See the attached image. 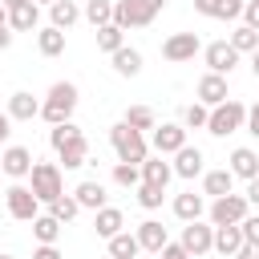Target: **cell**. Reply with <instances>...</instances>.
Wrapping results in <instances>:
<instances>
[{
	"instance_id": "50",
	"label": "cell",
	"mask_w": 259,
	"mask_h": 259,
	"mask_svg": "<svg viewBox=\"0 0 259 259\" xmlns=\"http://www.w3.org/2000/svg\"><path fill=\"white\" fill-rule=\"evenodd\" d=\"M8 134H12V117H8V113H0V142H4Z\"/></svg>"
},
{
	"instance_id": "7",
	"label": "cell",
	"mask_w": 259,
	"mask_h": 259,
	"mask_svg": "<svg viewBox=\"0 0 259 259\" xmlns=\"http://www.w3.org/2000/svg\"><path fill=\"white\" fill-rule=\"evenodd\" d=\"M154 16H158V12L146 8L142 0H113V24L125 28V32H130V28H150Z\"/></svg>"
},
{
	"instance_id": "8",
	"label": "cell",
	"mask_w": 259,
	"mask_h": 259,
	"mask_svg": "<svg viewBox=\"0 0 259 259\" xmlns=\"http://www.w3.org/2000/svg\"><path fill=\"white\" fill-rule=\"evenodd\" d=\"M198 53H202V40H198V32H174V36H166V40H162V57H166L170 65L194 61Z\"/></svg>"
},
{
	"instance_id": "1",
	"label": "cell",
	"mask_w": 259,
	"mask_h": 259,
	"mask_svg": "<svg viewBox=\"0 0 259 259\" xmlns=\"http://www.w3.org/2000/svg\"><path fill=\"white\" fill-rule=\"evenodd\" d=\"M77 101H81V93H77V85H73V81H53V85H49V93H45V101H40V117H45L49 125L73 121Z\"/></svg>"
},
{
	"instance_id": "47",
	"label": "cell",
	"mask_w": 259,
	"mask_h": 259,
	"mask_svg": "<svg viewBox=\"0 0 259 259\" xmlns=\"http://www.w3.org/2000/svg\"><path fill=\"white\" fill-rule=\"evenodd\" d=\"M235 259H259V243H247L243 239V247L235 251Z\"/></svg>"
},
{
	"instance_id": "3",
	"label": "cell",
	"mask_w": 259,
	"mask_h": 259,
	"mask_svg": "<svg viewBox=\"0 0 259 259\" xmlns=\"http://www.w3.org/2000/svg\"><path fill=\"white\" fill-rule=\"evenodd\" d=\"M243 121H247V105H243V101H235V97H227V101L210 105L206 134H214V138H231V134H239V130H243Z\"/></svg>"
},
{
	"instance_id": "22",
	"label": "cell",
	"mask_w": 259,
	"mask_h": 259,
	"mask_svg": "<svg viewBox=\"0 0 259 259\" xmlns=\"http://www.w3.org/2000/svg\"><path fill=\"white\" fill-rule=\"evenodd\" d=\"M174 214H178L182 223H194V219L206 214V198L194 194V190H182V194H174Z\"/></svg>"
},
{
	"instance_id": "49",
	"label": "cell",
	"mask_w": 259,
	"mask_h": 259,
	"mask_svg": "<svg viewBox=\"0 0 259 259\" xmlns=\"http://www.w3.org/2000/svg\"><path fill=\"white\" fill-rule=\"evenodd\" d=\"M8 45H12V28H8V24H0V53H4Z\"/></svg>"
},
{
	"instance_id": "32",
	"label": "cell",
	"mask_w": 259,
	"mask_h": 259,
	"mask_svg": "<svg viewBox=\"0 0 259 259\" xmlns=\"http://www.w3.org/2000/svg\"><path fill=\"white\" fill-rule=\"evenodd\" d=\"M81 16H85L93 28H101V24H109V20H113V0H85Z\"/></svg>"
},
{
	"instance_id": "30",
	"label": "cell",
	"mask_w": 259,
	"mask_h": 259,
	"mask_svg": "<svg viewBox=\"0 0 259 259\" xmlns=\"http://www.w3.org/2000/svg\"><path fill=\"white\" fill-rule=\"evenodd\" d=\"M227 45H231L239 57H243V53H255V49H259V32H255L251 24H239V28L227 36Z\"/></svg>"
},
{
	"instance_id": "51",
	"label": "cell",
	"mask_w": 259,
	"mask_h": 259,
	"mask_svg": "<svg viewBox=\"0 0 259 259\" xmlns=\"http://www.w3.org/2000/svg\"><path fill=\"white\" fill-rule=\"evenodd\" d=\"M142 4H146V8H154V12H162V8H166V0H142Z\"/></svg>"
},
{
	"instance_id": "17",
	"label": "cell",
	"mask_w": 259,
	"mask_h": 259,
	"mask_svg": "<svg viewBox=\"0 0 259 259\" xmlns=\"http://www.w3.org/2000/svg\"><path fill=\"white\" fill-rule=\"evenodd\" d=\"M12 121H32V117H40V101L28 93V89H16L12 97H8V109H4Z\"/></svg>"
},
{
	"instance_id": "36",
	"label": "cell",
	"mask_w": 259,
	"mask_h": 259,
	"mask_svg": "<svg viewBox=\"0 0 259 259\" xmlns=\"http://www.w3.org/2000/svg\"><path fill=\"white\" fill-rule=\"evenodd\" d=\"M113 182L125 186V190H134V186L142 182V166H134V162H113Z\"/></svg>"
},
{
	"instance_id": "5",
	"label": "cell",
	"mask_w": 259,
	"mask_h": 259,
	"mask_svg": "<svg viewBox=\"0 0 259 259\" xmlns=\"http://www.w3.org/2000/svg\"><path fill=\"white\" fill-rule=\"evenodd\" d=\"M251 210V202L243 198V194H219V198H210V206H206V219H210V227H227V223H243V214Z\"/></svg>"
},
{
	"instance_id": "21",
	"label": "cell",
	"mask_w": 259,
	"mask_h": 259,
	"mask_svg": "<svg viewBox=\"0 0 259 259\" xmlns=\"http://www.w3.org/2000/svg\"><path fill=\"white\" fill-rule=\"evenodd\" d=\"M73 198H77V206H81V210H101V206H109V202H105V186H101V182H93V178L77 182Z\"/></svg>"
},
{
	"instance_id": "44",
	"label": "cell",
	"mask_w": 259,
	"mask_h": 259,
	"mask_svg": "<svg viewBox=\"0 0 259 259\" xmlns=\"http://www.w3.org/2000/svg\"><path fill=\"white\" fill-rule=\"evenodd\" d=\"M243 24H251V28L259 32V0H247V4H243Z\"/></svg>"
},
{
	"instance_id": "27",
	"label": "cell",
	"mask_w": 259,
	"mask_h": 259,
	"mask_svg": "<svg viewBox=\"0 0 259 259\" xmlns=\"http://www.w3.org/2000/svg\"><path fill=\"white\" fill-rule=\"evenodd\" d=\"M235 190V174L223 166V170H202V194L219 198V194H231Z\"/></svg>"
},
{
	"instance_id": "23",
	"label": "cell",
	"mask_w": 259,
	"mask_h": 259,
	"mask_svg": "<svg viewBox=\"0 0 259 259\" xmlns=\"http://www.w3.org/2000/svg\"><path fill=\"white\" fill-rule=\"evenodd\" d=\"M93 231L101 239H113L117 231H125V214L117 206H101V210H93Z\"/></svg>"
},
{
	"instance_id": "10",
	"label": "cell",
	"mask_w": 259,
	"mask_h": 259,
	"mask_svg": "<svg viewBox=\"0 0 259 259\" xmlns=\"http://www.w3.org/2000/svg\"><path fill=\"white\" fill-rule=\"evenodd\" d=\"M227 97H231V89H227V77L206 69V73L198 77V85H194V101H202V105L210 109V105H219V101H227Z\"/></svg>"
},
{
	"instance_id": "25",
	"label": "cell",
	"mask_w": 259,
	"mask_h": 259,
	"mask_svg": "<svg viewBox=\"0 0 259 259\" xmlns=\"http://www.w3.org/2000/svg\"><path fill=\"white\" fill-rule=\"evenodd\" d=\"M239 247H243V231H239V223L214 227V247H210V251H219V255L235 259V251H239Z\"/></svg>"
},
{
	"instance_id": "6",
	"label": "cell",
	"mask_w": 259,
	"mask_h": 259,
	"mask_svg": "<svg viewBox=\"0 0 259 259\" xmlns=\"http://www.w3.org/2000/svg\"><path fill=\"white\" fill-rule=\"evenodd\" d=\"M4 202H8V214H12L16 223H32V219L40 214V198H36L24 182H12V186L4 190Z\"/></svg>"
},
{
	"instance_id": "18",
	"label": "cell",
	"mask_w": 259,
	"mask_h": 259,
	"mask_svg": "<svg viewBox=\"0 0 259 259\" xmlns=\"http://www.w3.org/2000/svg\"><path fill=\"white\" fill-rule=\"evenodd\" d=\"M134 235H138V247H142V251H154V255H158V251L170 243V235H166V227H162L158 219L138 223V231H134Z\"/></svg>"
},
{
	"instance_id": "48",
	"label": "cell",
	"mask_w": 259,
	"mask_h": 259,
	"mask_svg": "<svg viewBox=\"0 0 259 259\" xmlns=\"http://www.w3.org/2000/svg\"><path fill=\"white\" fill-rule=\"evenodd\" d=\"M243 198H247L251 206H259V174H255V178H247V194H243Z\"/></svg>"
},
{
	"instance_id": "56",
	"label": "cell",
	"mask_w": 259,
	"mask_h": 259,
	"mask_svg": "<svg viewBox=\"0 0 259 259\" xmlns=\"http://www.w3.org/2000/svg\"><path fill=\"white\" fill-rule=\"evenodd\" d=\"M0 259H16V255H0Z\"/></svg>"
},
{
	"instance_id": "24",
	"label": "cell",
	"mask_w": 259,
	"mask_h": 259,
	"mask_svg": "<svg viewBox=\"0 0 259 259\" xmlns=\"http://www.w3.org/2000/svg\"><path fill=\"white\" fill-rule=\"evenodd\" d=\"M170 178H174V166H170L162 154L142 162V182H150V186H162V190H166V186H170Z\"/></svg>"
},
{
	"instance_id": "35",
	"label": "cell",
	"mask_w": 259,
	"mask_h": 259,
	"mask_svg": "<svg viewBox=\"0 0 259 259\" xmlns=\"http://www.w3.org/2000/svg\"><path fill=\"white\" fill-rule=\"evenodd\" d=\"M121 45H125V28H117L113 20L97 28V49H101V53H113V49H121Z\"/></svg>"
},
{
	"instance_id": "38",
	"label": "cell",
	"mask_w": 259,
	"mask_h": 259,
	"mask_svg": "<svg viewBox=\"0 0 259 259\" xmlns=\"http://www.w3.org/2000/svg\"><path fill=\"white\" fill-rule=\"evenodd\" d=\"M206 117H210V109H206L202 101H190V105L182 109V125H186V130H206Z\"/></svg>"
},
{
	"instance_id": "45",
	"label": "cell",
	"mask_w": 259,
	"mask_h": 259,
	"mask_svg": "<svg viewBox=\"0 0 259 259\" xmlns=\"http://www.w3.org/2000/svg\"><path fill=\"white\" fill-rule=\"evenodd\" d=\"M158 255H162V259H190V255H186V247H182V243H166V247H162V251H158Z\"/></svg>"
},
{
	"instance_id": "39",
	"label": "cell",
	"mask_w": 259,
	"mask_h": 259,
	"mask_svg": "<svg viewBox=\"0 0 259 259\" xmlns=\"http://www.w3.org/2000/svg\"><path fill=\"white\" fill-rule=\"evenodd\" d=\"M77 134H81V125H77V121H61V125H53V130H49V146L57 150L61 142H69V138H77Z\"/></svg>"
},
{
	"instance_id": "40",
	"label": "cell",
	"mask_w": 259,
	"mask_h": 259,
	"mask_svg": "<svg viewBox=\"0 0 259 259\" xmlns=\"http://www.w3.org/2000/svg\"><path fill=\"white\" fill-rule=\"evenodd\" d=\"M239 231H243V239H247V243H259V214H251V210H247V214H243V223H239Z\"/></svg>"
},
{
	"instance_id": "55",
	"label": "cell",
	"mask_w": 259,
	"mask_h": 259,
	"mask_svg": "<svg viewBox=\"0 0 259 259\" xmlns=\"http://www.w3.org/2000/svg\"><path fill=\"white\" fill-rule=\"evenodd\" d=\"M32 4H53V0H32Z\"/></svg>"
},
{
	"instance_id": "26",
	"label": "cell",
	"mask_w": 259,
	"mask_h": 259,
	"mask_svg": "<svg viewBox=\"0 0 259 259\" xmlns=\"http://www.w3.org/2000/svg\"><path fill=\"white\" fill-rule=\"evenodd\" d=\"M77 20H81V8H77L73 0H53V4H49V24H53V28L69 32Z\"/></svg>"
},
{
	"instance_id": "29",
	"label": "cell",
	"mask_w": 259,
	"mask_h": 259,
	"mask_svg": "<svg viewBox=\"0 0 259 259\" xmlns=\"http://www.w3.org/2000/svg\"><path fill=\"white\" fill-rule=\"evenodd\" d=\"M109 243V259H138V235L134 231H117L113 239H105Z\"/></svg>"
},
{
	"instance_id": "33",
	"label": "cell",
	"mask_w": 259,
	"mask_h": 259,
	"mask_svg": "<svg viewBox=\"0 0 259 259\" xmlns=\"http://www.w3.org/2000/svg\"><path fill=\"white\" fill-rule=\"evenodd\" d=\"M49 214H53L57 223H73V219L81 214V206H77V198H73V194H57V198L49 202Z\"/></svg>"
},
{
	"instance_id": "16",
	"label": "cell",
	"mask_w": 259,
	"mask_h": 259,
	"mask_svg": "<svg viewBox=\"0 0 259 259\" xmlns=\"http://www.w3.org/2000/svg\"><path fill=\"white\" fill-rule=\"evenodd\" d=\"M202 162H206V158H202V150H198V146H182V150L174 154V162H170V166H174V174H178V178H186V182H190V178H198V174L206 170Z\"/></svg>"
},
{
	"instance_id": "37",
	"label": "cell",
	"mask_w": 259,
	"mask_h": 259,
	"mask_svg": "<svg viewBox=\"0 0 259 259\" xmlns=\"http://www.w3.org/2000/svg\"><path fill=\"white\" fill-rule=\"evenodd\" d=\"M134 190H138V206H142V210H158L162 198H166V190H162V186H150V182H138Z\"/></svg>"
},
{
	"instance_id": "9",
	"label": "cell",
	"mask_w": 259,
	"mask_h": 259,
	"mask_svg": "<svg viewBox=\"0 0 259 259\" xmlns=\"http://www.w3.org/2000/svg\"><path fill=\"white\" fill-rule=\"evenodd\" d=\"M182 247H186V255L190 259H198V255H206L210 247H214V227L210 223H202V219H194V223H186L182 227V239H178Z\"/></svg>"
},
{
	"instance_id": "31",
	"label": "cell",
	"mask_w": 259,
	"mask_h": 259,
	"mask_svg": "<svg viewBox=\"0 0 259 259\" xmlns=\"http://www.w3.org/2000/svg\"><path fill=\"white\" fill-rule=\"evenodd\" d=\"M121 121H125V125H134V130H142V134L158 125V117H154V109H150V105H125Z\"/></svg>"
},
{
	"instance_id": "53",
	"label": "cell",
	"mask_w": 259,
	"mask_h": 259,
	"mask_svg": "<svg viewBox=\"0 0 259 259\" xmlns=\"http://www.w3.org/2000/svg\"><path fill=\"white\" fill-rule=\"evenodd\" d=\"M0 4H4V8H16V4H24V0H0Z\"/></svg>"
},
{
	"instance_id": "15",
	"label": "cell",
	"mask_w": 259,
	"mask_h": 259,
	"mask_svg": "<svg viewBox=\"0 0 259 259\" xmlns=\"http://www.w3.org/2000/svg\"><path fill=\"white\" fill-rule=\"evenodd\" d=\"M8 28H12V32H36V28H40V4L24 0V4L8 8Z\"/></svg>"
},
{
	"instance_id": "46",
	"label": "cell",
	"mask_w": 259,
	"mask_h": 259,
	"mask_svg": "<svg viewBox=\"0 0 259 259\" xmlns=\"http://www.w3.org/2000/svg\"><path fill=\"white\" fill-rule=\"evenodd\" d=\"M32 259H65V255L57 251V243H40V247L32 251Z\"/></svg>"
},
{
	"instance_id": "28",
	"label": "cell",
	"mask_w": 259,
	"mask_h": 259,
	"mask_svg": "<svg viewBox=\"0 0 259 259\" xmlns=\"http://www.w3.org/2000/svg\"><path fill=\"white\" fill-rule=\"evenodd\" d=\"M36 49H40V57H61L65 53V32L53 28V24L36 28Z\"/></svg>"
},
{
	"instance_id": "42",
	"label": "cell",
	"mask_w": 259,
	"mask_h": 259,
	"mask_svg": "<svg viewBox=\"0 0 259 259\" xmlns=\"http://www.w3.org/2000/svg\"><path fill=\"white\" fill-rule=\"evenodd\" d=\"M243 130L259 142V101H255V105H247V121H243Z\"/></svg>"
},
{
	"instance_id": "57",
	"label": "cell",
	"mask_w": 259,
	"mask_h": 259,
	"mask_svg": "<svg viewBox=\"0 0 259 259\" xmlns=\"http://www.w3.org/2000/svg\"><path fill=\"white\" fill-rule=\"evenodd\" d=\"M0 174H4V170H0Z\"/></svg>"
},
{
	"instance_id": "52",
	"label": "cell",
	"mask_w": 259,
	"mask_h": 259,
	"mask_svg": "<svg viewBox=\"0 0 259 259\" xmlns=\"http://www.w3.org/2000/svg\"><path fill=\"white\" fill-rule=\"evenodd\" d=\"M251 73H255V77H259V49H255V53H251Z\"/></svg>"
},
{
	"instance_id": "14",
	"label": "cell",
	"mask_w": 259,
	"mask_h": 259,
	"mask_svg": "<svg viewBox=\"0 0 259 259\" xmlns=\"http://www.w3.org/2000/svg\"><path fill=\"white\" fill-rule=\"evenodd\" d=\"M85 162H89V142H85V134H77V138H69V142L57 146V166L77 170V166H85Z\"/></svg>"
},
{
	"instance_id": "41",
	"label": "cell",
	"mask_w": 259,
	"mask_h": 259,
	"mask_svg": "<svg viewBox=\"0 0 259 259\" xmlns=\"http://www.w3.org/2000/svg\"><path fill=\"white\" fill-rule=\"evenodd\" d=\"M243 4H247V0H223L219 20H239V16H243Z\"/></svg>"
},
{
	"instance_id": "12",
	"label": "cell",
	"mask_w": 259,
	"mask_h": 259,
	"mask_svg": "<svg viewBox=\"0 0 259 259\" xmlns=\"http://www.w3.org/2000/svg\"><path fill=\"white\" fill-rule=\"evenodd\" d=\"M186 146V125L182 121H162V125H154V150L166 158V154H178Z\"/></svg>"
},
{
	"instance_id": "19",
	"label": "cell",
	"mask_w": 259,
	"mask_h": 259,
	"mask_svg": "<svg viewBox=\"0 0 259 259\" xmlns=\"http://www.w3.org/2000/svg\"><path fill=\"white\" fill-rule=\"evenodd\" d=\"M109 65H113L117 77H138V73H142V53H138L134 45H121V49L109 53Z\"/></svg>"
},
{
	"instance_id": "2",
	"label": "cell",
	"mask_w": 259,
	"mask_h": 259,
	"mask_svg": "<svg viewBox=\"0 0 259 259\" xmlns=\"http://www.w3.org/2000/svg\"><path fill=\"white\" fill-rule=\"evenodd\" d=\"M109 146H113L117 162H134V166H142V162L150 158V146H146L142 130H134V125H125V121L109 125Z\"/></svg>"
},
{
	"instance_id": "54",
	"label": "cell",
	"mask_w": 259,
	"mask_h": 259,
	"mask_svg": "<svg viewBox=\"0 0 259 259\" xmlns=\"http://www.w3.org/2000/svg\"><path fill=\"white\" fill-rule=\"evenodd\" d=\"M0 24H8V8L4 4H0Z\"/></svg>"
},
{
	"instance_id": "4",
	"label": "cell",
	"mask_w": 259,
	"mask_h": 259,
	"mask_svg": "<svg viewBox=\"0 0 259 259\" xmlns=\"http://www.w3.org/2000/svg\"><path fill=\"white\" fill-rule=\"evenodd\" d=\"M28 190L49 206L57 194H65V174H61V166H57V162H32V170H28Z\"/></svg>"
},
{
	"instance_id": "43",
	"label": "cell",
	"mask_w": 259,
	"mask_h": 259,
	"mask_svg": "<svg viewBox=\"0 0 259 259\" xmlns=\"http://www.w3.org/2000/svg\"><path fill=\"white\" fill-rule=\"evenodd\" d=\"M219 8H223V0H194V12L198 16H214L219 20Z\"/></svg>"
},
{
	"instance_id": "13",
	"label": "cell",
	"mask_w": 259,
	"mask_h": 259,
	"mask_svg": "<svg viewBox=\"0 0 259 259\" xmlns=\"http://www.w3.org/2000/svg\"><path fill=\"white\" fill-rule=\"evenodd\" d=\"M32 150L28 146H8L4 154H0V170L12 178V182H20V178H28V170H32Z\"/></svg>"
},
{
	"instance_id": "34",
	"label": "cell",
	"mask_w": 259,
	"mask_h": 259,
	"mask_svg": "<svg viewBox=\"0 0 259 259\" xmlns=\"http://www.w3.org/2000/svg\"><path fill=\"white\" fill-rule=\"evenodd\" d=\"M61 227H65V223H57L53 214H36V219H32L36 243H57V239H61Z\"/></svg>"
},
{
	"instance_id": "20",
	"label": "cell",
	"mask_w": 259,
	"mask_h": 259,
	"mask_svg": "<svg viewBox=\"0 0 259 259\" xmlns=\"http://www.w3.org/2000/svg\"><path fill=\"white\" fill-rule=\"evenodd\" d=\"M227 162H231L227 170H231L235 178H243V182L259 174V154H255L251 146H239V150H231V158H227Z\"/></svg>"
},
{
	"instance_id": "11",
	"label": "cell",
	"mask_w": 259,
	"mask_h": 259,
	"mask_svg": "<svg viewBox=\"0 0 259 259\" xmlns=\"http://www.w3.org/2000/svg\"><path fill=\"white\" fill-rule=\"evenodd\" d=\"M202 61H206V69H210V73H223V77H231V69L239 65V53H235L227 40H210V45L202 49Z\"/></svg>"
}]
</instances>
